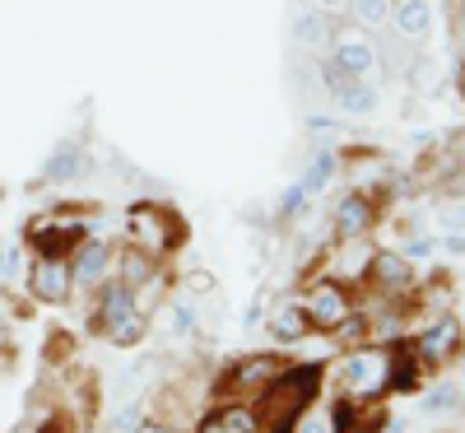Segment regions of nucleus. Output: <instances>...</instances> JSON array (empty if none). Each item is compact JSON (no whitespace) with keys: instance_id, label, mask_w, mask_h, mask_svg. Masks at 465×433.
Returning a JSON list of instances; mask_svg holds the SVG:
<instances>
[{"instance_id":"6ab92c4d","label":"nucleus","mask_w":465,"mask_h":433,"mask_svg":"<svg viewBox=\"0 0 465 433\" xmlns=\"http://www.w3.org/2000/svg\"><path fill=\"white\" fill-rule=\"evenodd\" d=\"M368 266H372V247H368L363 238H349L344 252L331 261V280H340V285H359V280H368Z\"/></svg>"},{"instance_id":"2eb2a0df","label":"nucleus","mask_w":465,"mask_h":433,"mask_svg":"<svg viewBox=\"0 0 465 433\" xmlns=\"http://www.w3.org/2000/svg\"><path fill=\"white\" fill-rule=\"evenodd\" d=\"M326 89L335 94L340 112H349V116H372L377 112V89L368 80H349L335 65H326Z\"/></svg>"},{"instance_id":"72a5a7b5","label":"nucleus","mask_w":465,"mask_h":433,"mask_svg":"<svg viewBox=\"0 0 465 433\" xmlns=\"http://www.w3.org/2000/svg\"><path fill=\"white\" fill-rule=\"evenodd\" d=\"M312 10H322V15H340V10H349V0H312Z\"/></svg>"},{"instance_id":"f3484780","label":"nucleus","mask_w":465,"mask_h":433,"mask_svg":"<svg viewBox=\"0 0 465 433\" xmlns=\"http://www.w3.org/2000/svg\"><path fill=\"white\" fill-rule=\"evenodd\" d=\"M94 173V154L89 149H80V145H65V149H56L52 159L43 164V182H80V177H89Z\"/></svg>"},{"instance_id":"6e6552de","label":"nucleus","mask_w":465,"mask_h":433,"mask_svg":"<svg viewBox=\"0 0 465 433\" xmlns=\"http://www.w3.org/2000/svg\"><path fill=\"white\" fill-rule=\"evenodd\" d=\"M89 238L84 224H74V215H43L28 224V247L33 257H70Z\"/></svg>"},{"instance_id":"1a4fd4ad","label":"nucleus","mask_w":465,"mask_h":433,"mask_svg":"<svg viewBox=\"0 0 465 433\" xmlns=\"http://www.w3.org/2000/svg\"><path fill=\"white\" fill-rule=\"evenodd\" d=\"M28 294L47 307L70 303L74 294V275H70V257H33L28 266Z\"/></svg>"},{"instance_id":"f8f14e48","label":"nucleus","mask_w":465,"mask_h":433,"mask_svg":"<svg viewBox=\"0 0 465 433\" xmlns=\"http://www.w3.org/2000/svg\"><path fill=\"white\" fill-rule=\"evenodd\" d=\"M196 433H261V415L252 401H219L196 419Z\"/></svg>"},{"instance_id":"a878e982","label":"nucleus","mask_w":465,"mask_h":433,"mask_svg":"<svg viewBox=\"0 0 465 433\" xmlns=\"http://www.w3.org/2000/svg\"><path fill=\"white\" fill-rule=\"evenodd\" d=\"M307 201H312V196H307V191L293 182V186L280 196V219H293V215H302V206H307Z\"/></svg>"},{"instance_id":"7ed1b4c3","label":"nucleus","mask_w":465,"mask_h":433,"mask_svg":"<svg viewBox=\"0 0 465 433\" xmlns=\"http://www.w3.org/2000/svg\"><path fill=\"white\" fill-rule=\"evenodd\" d=\"M89 327H94L107 345H122V349H131V345H140V340L149 336V317H140V312H135L131 289H126L122 280H116V275L94 289Z\"/></svg>"},{"instance_id":"5701e85b","label":"nucleus","mask_w":465,"mask_h":433,"mask_svg":"<svg viewBox=\"0 0 465 433\" xmlns=\"http://www.w3.org/2000/svg\"><path fill=\"white\" fill-rule=\"evenodd\" d=\"M331 177H335V154H331V149H322V154H317V164L298 177V186H302L307 196H317V191H326V182H331Z\"/></svg>"},{"instance_id":"a211bd4d","label":"nucleus","mask_w":465,"mask_h":433,"mask_svg":"<svg viewBox=\"0 0 465 433\" xmlns=\"http://www.w3.org/2000/svg\"><path fill=\"white\" fill-rule=\"evenodd\" d=\"M159 270H163V261H153L149 252H140V247H131V243H126L122 252H116V261H112V275H116V280H122L126 289L149 285Z\"/></svg>"},{"instance_id":"bb28decb","label":"nucleus","mask_w":465,"mask_h":433,"mask_svg":"<svg viewBox=\"0 0 465 433\" xmlns=\"http://www.w3.org/2000/svg\"><path fill=\"white\" fill-rule=\"evenodd\" d=\"M433 252H438V243H433V238H410V247H405L401 257H405V261H429Z\"/></svg>"},{"instance_id":"ddd939ff","label":"nucleus","mask_w":465,"mask_h":433,"mask_svg":"<svg viewBox=\"0 0 465 433\" xmlns=\"http://www.w3.org/2000/svg\"><path fill=\"white\" fill-rule=\"evenodd\" d=\"M368 280L377 285L381 298H401V294H410V285H414V261H405L401 252H372Z\"/></svg>"},{"instance_id":"20e7f679","label":"nucleus","mask_w":465,"mask_h":433,"mask_svg":"<svg viewBox=\"0 0 465 433\" xmlns=\"http://www.w3.org/2000/svg\"><path fill=\"white\" fill-rule=\"evenodd\" d=\"M298 307H302V317H307V327H312V331L335 336L349 317H354V289L331 280V275H317V280L302 285Z\"/></svg>"},{"instance_id":"2f4dec72","label":"nucleus","mask_w":465,"mask_h":433,"mask_svg":"<svg viewBox=\"0 0 465 433\" xmlns=\"http://www.w3.org/2000/svg\"><path fill=\"white\" fill-rule=\"evenodd\" d=\"M442 247H447L451 257H465V228H451V233H447V243H442Z\"/></svg>"},{"instance_id":"4be33fe9","label":"nucleus","mask_w":465,"mask_h":433,"mask_svg":"<svg viewBox=\"0 0 465 433\" xmlns=\"http://www.w3.org/2000/svg\"><path fill=\"white\" fill-rule=\"evenodd\" d=\"M293 37H298V47H326L331 43V15H322V10H298V19H293Z\"/></svg>"},{"instance_id":"473e14b6","label":"nucleus","mask_w":465,"mask_h":433,"mask_svg":"<svg viewBox=\"0 0 465 433\" xmlns=\"http://www.w3.org/2000/svg\"><path fill=\"white\" fill-rule=\"evenodd\" d=\"M135 433H177V428H173V424H163V419H149V415H144V419L135 424Z\"/></svg>"},{"instance_id":"f257e3e1","label":"nucleus","mask_w":465,"mask_h":433,"mask_svg":"<svg viewBox=\"0 0 465 433\" xmlns=\"http://www.w3.org/2000/svg\"><path fill=\"white\" fill-rule=\"evenodd\" d=\"M326 378H331V364H322V359L284 364V368H280V378L270 382V387L261 391V397L252 401V406H256V415H261V428H265V433H284V424H289L307 401H317V397H322Z\"/></svg>"},{"instance_id":"c85d7f7f","label":"nucleus","mask_w":465,"mask_h":433,"mask_svg":"<svg viewBox=\"0 0 465 433\" xmlns=\"http://www.w3.org/2000/svg\"><path fill=\"white\" fill-rule=\"evenodd\" d=\"M438 219H442L447 228H465V201H447V206L438 210Z\"/></svg>"},{"instance_id":"cd10ccee","label":"nucleus","mask_w":465,"mask_h":433,"mask_svg":"<svg viewBox=\"0 0 465 433\" xmlns=\"http://www.w3.org/2000/svg\"><path fill=\"white\" fill-rule=\"evenodd\" d=\"M140 419H144V410H140V406H126L122 415L112 419V433H135V424H140Z\"/></svg>"},{"instance_id":"7c9ffc66","label":"nucleus","mask_w":465,"mask_h":433,"mask_svg":"<svg viewBox=\"0 0 465 433\" xmlns=\"http://www.w3.org/2000/svg\"><path fill=\"white\" fill-rule=\"evenodd\" d=\"M19 266H24V252H19V247H10V252H5V266H0V280H15Z\"/></svg>"},{"instance_id":"c756f323","label":"nucleus","mask_w":465,"mask_h":433,"mask_svg":"<svg viewBox=\"0 0 465 433\" xmlns=\"http://www.w3.org/2000/svg\"><path fill=\"white\" fill-rule=\"evenodd\" d=\"M451 401H456V387H451V382H442V387L429 391V410H447Z\"/></svg>"},{"instance_id":"b1692460","label":"nucleus","mask_w":465,"mask_h":433,"mask_svg":"<svg viewBox=\"0 0 465 433\" xmlns=\"http://www.w3.org/2000/svg\"><path fill=\"white\" fill-rule=\"evenodd\" d=\"M349 10H354V19L363 28H381L391 19V0H349Z\"/></svg>"},{"instance_id":"39448f33","label":"nucleus","mask_w":465,"mask_h":433,"mask_svg":"<svg viewBox=\"0 0 465 433\" xmlns=\"http://www.w3.org/2000/svg\"><path fill=\"white\" fill-rule=\"evenodd\" d=\"M126 243L140 247V252H149L153 261H163L182 243V224H177L173 210L153 206V201H140V206L126 210Z\"/></svg>"},{"instance_id":"4468645a","label":"nucleus","mask_w":465,"mask_h":433,"mask_svg":"<svg viewBox=\"0 0 465 433\" xmlns=\"http://www.w3.org/2000/svg\"><path fill=\"white\" fill-rule=\"evenodd\" d=\"M372 224H377V206L368 201L363 191H349V196H340V201H335V238L340 243L368 238Z\"/></svg>"},{"instance_id":"f704fd0d","label":"nucleus","mask_w":465,"mask_h":433,"mask_svg":"<svg viewBox=\"0 0 465 433\" xmlns=\"http://www.w3.org/2000/svg\"><path fill=\"white\" fill-rule=\"evenodd\" d=\"M0 266H5V247H0Z\"/></svg>"},{"instance_id":"0eeeda50","label":"nucleus","mask_w":465,"mask_h":433,"mask_svg":"<svg viewBox=\"0 0 465 433\" xmlns=\"http://www.w3.org/2000/svg\"><path fill=\"white\" fill-rule=\"evenodd\" d=\"M410 349L419 354L423 373L429 368H447L456 354L465 349V336H460V317H451V312H442L438 322H429L419 336H410Z\"/></svg>"},{"instance_id":"9b49d317","label":"nucleus","mask_w":465,"mask_h":433,"mask_svg":"<svg viewBox=\"0 0 465 433\" xmlns=\"http://www.w3.org/2000/svg\"><path fill=\"white\" fill-rule=\"evenodd\" d=\"M112 261L116 252L103 238H84L80 247L70 252V275H74V289H98L103 280H112Z\"/></svg>"},{"instance_id":"423d86ee","label":"nucleus","mask_w":465,"mask_h":433,"mask_svg":"<svg viewBox=\"0 0 465 433\" xmlns=\"http://www.w3.org/2000/svg\"><path fill=\"white\" fill-rule=\"evenodd\" d=\"M280 368H284L280 354H247V359L223 368V378L214 382V391H219V401H256L261 391L280 378Z\"/></svg>"},{"instance_id":"f03ea898","label":"nucleus","mask_w":465,"mask_h":433,"mask_svg":"<svg viewBox=\"0 0 465 433\" xmlns=\"http://www.w3.org/2000/svg\"><path fill=\"white\" fill-rule=\"evenodd\" d=\"M331 378L340 387V401L349 406L381 401L391 391V345H381V340L344 345V354L331 364Z\"/></svg>"},{"instance_id":"9d476101","label":"nucleus","mask_w":465,"mask_h":433,"mask_svg":"<svg viewBox=\"0 0 465 433\" xmlns=\"http://www.w3.org/2000/svg\"><path fill=\"white\" fill-rule=\"evenodd\" d=\"M331 65L340 75H349V80H372L377 75V47H372V37L363 33H335L331 37Z\"/></svg>"},{"instance_id":"aec40b11","label":"nucleus","mask_w":465,"mask_h":433,"mask_svg":"<svg viewBox=\"0 0 465 433\" xmlns=\"http://www.w3.org/2000/svg\"><path fill=\"white\" fill-rule=\"evenodd\" d=\"M270 336H275L280 345H298V340L312 336V327H307L298 298H289V303H280L275 312H270Z\"/></svg>"},{"instance_id":"412c9836","label":"nucleus","mask_w":465,"mask_h":433,"mask_svg":"<svg viewBox=\"0 0 465 433\" xmlns=\"http://www.w3.org/2000/svg\"><path fill=\"white\" fill-rule=\"evenodd\" d=\"M396 28L405 43H423L433 28V10H429V0H401L396 5Z\"/></svg>"},{"instance_id":"393cba45","label":"nucleus","mask_w":465,"mask_h":433,"mask_svg":"<svg viewBox=\"0 0 465 433\" xmlns=\"http://www.w3.org/2000/svg\"><path fill=\"white\" fill-rule=\"evenodd\" d=\"M191 327H196V303L173 298V336H191Z\"/></svg>"},{"instance_id":"dca6fc26","label":"nucleus","mask_w":465,"mask_h":433,"mask_svg":"<svg viewBox=\"0 0 465 433\" xmlns=\"http://www.w3.org/2000/svg\"><path fill=\"white\" fill-rule=\"evenodd\" d=\"M344 406L349 401H307L289 424H284V433H340L344 428Z\"/></svg>"}]
</instances>
